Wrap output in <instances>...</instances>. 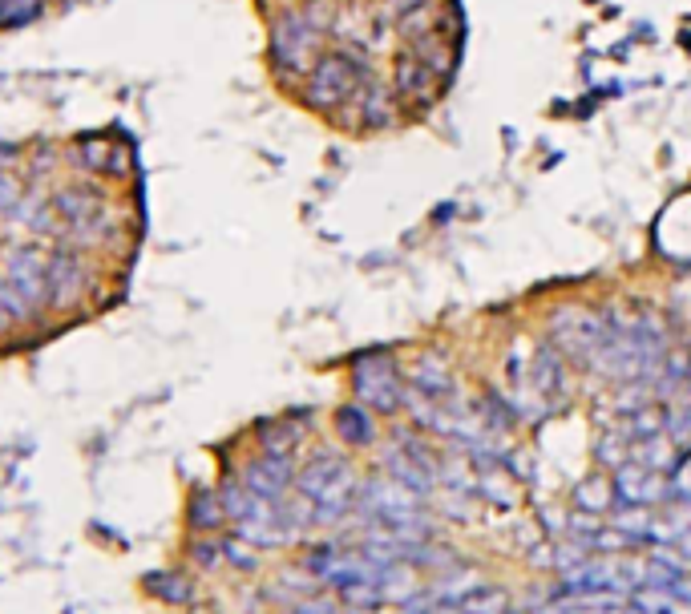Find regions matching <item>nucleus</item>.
Masks as SVG:
<instances>
[{"label": "nucleus", "mask_w": 691, "mask_h": 614, "mask_svg": "<svg viewBox=\"0 0 691 614\" xmlns=\"http://www.w3.org/2000/svg\"><path fill=\"white\" fill-rule=\"evenodd\" d=\"M300 497L312 501V522H340L356 505V477L336 453H320L300 469Z\"/></svg>", "instance_id": "nucleus-1"}, {"label": "nucleus", "mask_w": 691, "mask_h": 614, "mask_svg": "<svg viewBox=\"0 0 691 614\" xmlns=\"http://www.w3.org/2000/svg\"><path fill=\"white\" fill-rule=\"evenodd\" d=\"M364 81H368V77H364V61H360L356 53H348V49H340V53H320L316 65L308 69V85H304L308 106H316V110L348 106L352 93H356Z\"/></svg>", "instance_id": "nucleus-2"}, {"label": "nucleus", "mask_w": 691, "mask_h": 614, "mask_svg": "<svg viewBox=\"0 0 691 614\" xmlns=\"http://www.w3.org/2000/svg\"><path fill=\"white\" fill-rule=\"evenodd\" d=\"M320 37H324V29L308 13H283L271 25V61L283 73L304 77L320 57Z\"/></svg>", "instance_id": "nucleus-3"}, {"label": "nucleus", "mask_w": 691, "mask_h": 614, "mask_svg": "<svg viewBox=\"0 0 691 614\" xmlns=\"http://www.w3.org/2000/svg\"><path fill=\"white\" fill-rule=\"evenodd\" d=\"M352 388L356 396L376 408V413H397L405 400V384H401V368L388 352H368L352 364Z\"/></svg>", "instance_id": "nucleus-4"}, {"label": "nucleus", "mask_w": 691, "mask_h": 614, "mask_svg": "<svg viewBox=\"0 0 691 614\" xmlns=\"http://www.w3.org/2000/svg\"><path fill=\"white\" fill-rule=\"evenodd\" d=\"M5 279L17 287V295L41 312L49 307V259L33 247H13L9 251V263H5Z\"/></svg>", "instance_id": "nucleus-5"}, {"label": "nucleus", "mask_w": 691, "mask_h": 614, "mask_svg": "<svg viewBox=\"0 0 691 614\" xmlns=\"http://www.w3.org/2000/svg\"><path fill=\"white\" fill-rule=\"evenodd\" d=\"M89 291L85 259L73 247H57L49 255V307H73Z\"/></svg>", "instance_id": "nucleus-6"}, {"label": "nucleus", "mask_w": 691, "mask_h": 614, "mask_svg": "<svg viewBox=\"0 0 691 614\" xmlns=\"http://www.w3.org/2000/svg\"><path fill=\"white\" fill-rule=\"evenodd\" d=\"M239 477H243V485H247L255 497H263V501H283V497H287V485H291V477H295V469H291V457H287V453H263V457L247 461Z\"/></svg>", "instance_id": "nucleus-7"}, {"label": "nucleus", "mask_w": 691, "mask_h": 614, "mask_svg": "<svg viewBox=\"0 0 691 614\" xmlns=\"http://www.w3.org/2000/svg\"><path fill=\"white\" fill-rule=\"evenodd\" d=\"M53 211H57V219L69 223L73 235H93V219L102 211V198H97L93 186H65L53 198Z\"/></svg>", "instance_id": "nucleus-8"}, {"label": "nucleus", "mask_w": 691, "mask_h": 614, "mask_svg": "<svg viewBox=\"0 0 691 614\" xmlns=\"http://www.w3.org/2000/svg\"><path fill=\"white\" fill-rule=\"evenodd\" d=\"M530 388L542 392L550 408L566 400L570 380H566V364H562V356L554 348H542L538 356H530Z\"/></svg>", "instance_id": "nucleus-9"}, {"label": "nucleus", "mask_w": 691, "mask_h": 614, "mask_svg": "<svg viewBox=\"0 0 691 614\" xmlns=\"http://www.w3.org/2000/svg\"><path fill=\"white\" fill-rule=\"evenodd\" d=\"M437 89H441L437 69H433L425 57L405 53V57L397 61V93H401V97H413V101H433V97H437Z\"/></svg>", "instance_id": "nucleus-10"}, {"label": "nucleus", "mask_w": 691, "mask_h": 614, "mask_svg": "<svg viewBox=\"0 0 691 614\" xmlns=\"http://www.w3.org/2000/svg\"><path fill=\"white\" fill-rule=\"evenodd\" d=\"M348 106L356 110V122H360L364 130H380V126L392 122V97H388L380 85H372V81H364V85L352 93Z\"/></svg>", "instance_id": "nucleus-11"}, {"label": "nucleus", "mask_w": 691, "mask_h": 614, "mask_svg": "<svg viewBox=\"0 0 691 614\" xmlns=\"http://www.w3.org/2000/svg\"><path fill=\"white\" fill-rule=\"evenodd\" d=\"M142 582H146V590H150L158 602H166V606H190L194 594H199V586H194L190 574H182V570H154V574H146Z\"/></svg>", "instance_id": "nucleus-12"}, {"label": "nucleus", "mask_w": 691, "mask_h": 614, "mask_svg": "<svg viewBox=\"0 0 691 614\" xmlns=\"http://www.w3.org/2000/svg\"><path fill=\"white\" fill-rule=\"evenodd\" d=\"M506 606H510V598L498 586H469L449 598L453 614H506Z\"/></svg>", "instance_id": "nucleus-13"}, {"label": "nucleus", "mask_w": 691, "mask_h": 614, "mask_svg": "<svg viewBox=\"0 0 691 614\" xmlns=\"http://www.w3.org/2000/svg\"><path fill=\"white\" fill-rule=\"evenodd\" d=\"M186 522H190V530H199V534H215V530L227 522L223 497L211 493V489H194V497H190V505H186Z\"/></svg>", "instance_id": "nucleus-14"}, {"label": "nucleus", "mask_w": 691, "mask_h": 614, "mask_svg": "<svg viewBox=\"0 0 691 614\" xmlns=\"http://www.w3.org/2000/svg\"><path fill=\"white\" fill-rule=\"evenodd\" d=\"M449 388H453V380H449L445 360L421 356V360H417V372H413V392H421L425 400H445Z\"/></svg>", "instance_id": "nucleus-15"}, {"label": "nucleus", "mask_w": 691, "mask_h": 614, "mask_svg": "<svg viewBox=\"0 0 691 614\" xmlns=\"http://www.w3.org/2000/svg\"><path fill=\"white\" fill-rule=\"evenodd\" d=\"M336 433H340V441L344 445H372V437H376V429H372V421H368V408H360V404H344V408H336Z\"/></svg>", "instance_id": "nucleus-16"}, {"label": "nucleus", "mask_w": 691, "mask_h": 614, "mask_svg": "<svg viewBox=\"0 0 691 614\" xmlns=\"http://www.w3.org/2000/svg\"><path fill=\"white\" fill-rule=\"evenodd\" d=\"M37 312L33 307L17 295V287L0 275V332H13V328H21V324H29Z\"/></svg>", "instance_id": "nucleus-17"}, {"label": "nucleus", "mask_w": 691, "mask_h": 614, "mask_svg": "<svg viewBox=\"0 0 691 614\" xmlns=\"http://www.w3.org/2000/svg\"><path fill=\"white\" fill-rule=\"evenodd\" d=\"M619 497H627V501H635V505L655 501V497H659V489H655L651 469H639V465L623 469V473H619Z\"/></svg>", "instance_id": "nucleus-18"}, {"label": "nucleus", "mask_w": 691, "mask_h": 614, "mask_svg": "<svg viewBox=\"0 0 691 614\" xmlns=\"http://www.w3.org/2000/svg\"><path fill=\"white\" fill-rule=\"evenodd\" d=\"M77 158H81V166L85 170H122L118 162V150L106 142V138H81L77 142Z\"/></svg>", "instance_id": "nucleus-19"}, {"label": "nucleus", "mask_w": 691, "mask_h": 614, "mask_svg": "<svg viewBox=\"0 0 691 614\" xmlns=\"http://www.w3.org/2000/svg\"><path fill=\"white\" fill-rule=\"evenodd\" d=\"M295 441H300V429H295L291 421H267V425H259V445H263V453H287V457H291Z\"/></svg>", "instance_id": "nucleus-20"}, {"label": "nucleus", "mask_w": 691, "mask_h": 614, "mask_svg": "<svg viewBox=\"0 0 691 614\" xmlns=\"http://www.w3.org/2000/svg\"><path fill=\"white\" fill-rule=\"evenodd\" d=\"M45 13V0H0V29H21Z\"/></svg>", "instance_id": "nucleus-21"}, {"label": "nucleus", "mask_w": 691, "mask_h": 614, "mask_svg": "<svg viewBox=\"0 0 691 614\" xmlns=\"http://www.w3.org/2000/svg\"><path fill=\"white\" fill-rule=\"evenodd\" d=\"M21 182L9 174V170H0V215H13L21 207Z\"/></svg>", "instance_id": "nucleus-22"}, {"label": "nucleus", "mask_w": 691, "mask_h": 614, "mask_svg": "<svg viewBox=\"0 0 691 614\" xmlns=\"http://www.w3.org/2000/svg\"><path fill=\"white\" fill-rule=\"evenodd\" d=\"M190 558L199 562V566H207V570H211V566H219V562H223V546H215V542H207V538H203V542H194V546H190Z\"/></svg>", "instance_id": "nucleus-23"}, {"label": "nucleus", "mask_w": 691, "mask_h": 614, "mask_svg": "<svg viewBox=\"0 0 691 614\" xmlns=\"http://www.w3.org/2000/svg\"><path fill=\"white\" fill-rule=\"evenodd\" d=\"M223 558L235 562L239 570H255V566H259V558L247 554V546H239V542H223Z\"/></svg>", "instance_id": "nucleus-24"}, {"label": "nucleus", "mask_w": 691, "mask_h": 614, "mask_svg": "<svg viewBox=\"0 0 691 614\" xmlns=\"http://www.w3.org/2000/svg\"><path fill=\"white\" fill-rule=\"evenodd\" d=\"M295 614H344V610L332 598H308V602L295 606Z\"/></svg>", "instance_id": "nucleus-25"}, {"label": "nucleus", "mask_w": 691, "mask_h": 614, "mask_svg": "<svg viewBox=\"0 0 691 614\" xmlns=\"http://www.w3.org/2000/svg\"><path fill=\"white\" fill-rule=\"evenodd\" d=\"M194 614H215V610H194Z\"/></svg>", "instance_id": "nucleus-26"}]
</instances>
